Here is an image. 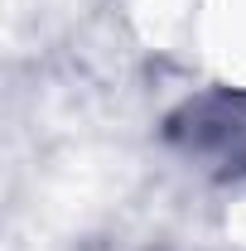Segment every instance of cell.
Instances as JSON below:
<instances>
[{
    "label": "cell",
    "instance_id": "obj_1",
    "mask_svg": "<svg viewBox=\"0 0 246 251\" xmlns=\"http://www.w3.org/2000/svg\"><path fill=\"white\" fill-rule=\"evenodd\" d=\"M203 44L227 77L246 82V0H203Z\"/></svg>",
    "mask_w": 246,
    "mask_h": 251
}]
</instances>
